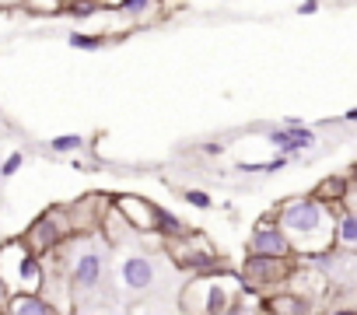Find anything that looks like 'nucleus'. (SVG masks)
<instances>
[{
    "label": "nucleus",
    "mask_w": 357,
    "mask_h": 315,
    "mask_svg": "<svg viewBox=\"0 0 357 315\" xmlns=\"http://www.w3.org/2000/svg\"><path fill=\"white\" fill-rule=\"evenodd\" d=\"M273 224L284 231L291 252H301L305 259L333 249V214L326 200H315V197L287 200Z\"/></svg>",
    "instance_id": "obj_1"
},
{
    "label": "nucleus",
    "mask_w": 357,
    "mask_h": 315,
    "mask_svg": "<svg viewBox=\"0 0 357 315\" xmlns=\"http://www.w3.org/2000/svg\"><path fill=\"white\" fill-rule=\"evenodd\" d=\"M0 287L8 294H39L43 287V266L22 242L0 245Z\"/></svg>",
    "instance_id": "obj_2"
},
{
    "label": "nucleus",
    "mask_w": 357,
    "mask_h": 315,
    "mask_svg": "<svg viewBox=\"0 0 357 315\" xmlns=\"http://www.w3.org/2000/svg\"><path fill=\"white\" fill-rule=\"evenodd\" d=\"M231 298H238V277L235 273H214V277H200L183 291V312L186 315H221Z\"/></svg>",
    "instance_id": "obj_3"
},
{
    "label": "nucleus",
    "mask_w": 357,
    "mask_h": 315,
    "mask_svg": "<svg viewBox=\"0 0 357 315\" xmlns=\"http://www.w3.org/2000/svg\"><path fill=\"white\" fill-rule=\"evenodd\" d=\"M112 273H116V287L130 298H144L154 291L158 284V266H154V256L144 252V249H133V245H123L116 252V263H112Z\"/></svg>",
    "instance_id": "obj_4"
},
{
    "label": "nucleus",
    "mask_w": 357,
    "mask_h": 315,
    "mask_svg": "<svg viewBox=\"0 0 357 315\" xmlns=\"http://www.w3.org/2000/svg\"><path fill=\"white\" fill-rule=\"evenodd\" d=\"M102 270H105V252L102 249H81L74 252V263H70V291L74 294H91L102 280Z\"/></svg>",
    "instance_id": "obj_5"
},
{
    "label": "nucleus",
    "mask_w": 357,
    "mask_h": 315,
    "mask_svg": "<svg viewBox=\"0 0 357 315\" xmlns=\"http://www.w3.org/2000/svg\"><path fill=\"white\" fill-rule=\"evenodd\" d=\"M291 277V266H287V259H277V256H249L245 259V266H242V280H245V287H252V291H259V287H273V284H280V280H287Z\"/></svg>",
    "instance_id": "obj_6"
},
{
    "label": "nucleus",
    "mask_w": 357,
    "mask_h": 315,
    "mask_svg": "<svg viewBox=\"0 0 357 315\" xmlns=\"http://www.w3.org/2000/svg\"><path fill=\"white\" fill-rule=\"evenodd\" d=\"M249 252L287 259V256H291V245H287V238H284V231H280L277 224H266V221H263V224H256L252 235H249Z\"/></svg>",
    "instance_id": "obj_7"
},
{
    "label": "nucleus",
    "mask_w": 357,
    "mask_h": 315,
    "mask_svg": "<svg viewBox=\"0 0 357 315\" xmlns=\"http://www.w3.org/2000/svg\"><path fill=\"white\" fill-rule=\"evenodd\" d=\"M116 214L126 221L130 231H154V203H147V200L119 197L116 200Z\"/></svg>",
    "instance_id": "obj_8"
},
{
    "label": "nucleus",
    "mask_w": 357,
    "mask_h": 315,
    "mask_svg": "<svg viewBox=\"0 0 357 315\" xmlns=\"http://www.w3.org/2000/svg\"><path fill=\"white\" fill-rule=\"evenodd\" d=\"M266 137H270V144H273L277 151H284V154H298V151L315 147V133L305 130L301 123H298V126H284V130H270Z\"/></svg>",
    "instance_id": "obj_9"
},
{
    "label": "nucleus",
    "mask_w": 357,
    "mask_h": 315,
    "mask_svg": "<svg viewBox=\"0 0 357 315\" xmlns=\"http://www.w3.org/2000/svg\"><path fill=\"white\" fill-rule=\"evenodd\" d=\"M8 315H60L43 294H11L8 298Z\"/></svg>",
    "instance_id": "obj_10"
},
{
    "label": "nucleus",
    "mask_w": 357,
    "mask_h": 315,
    "mask_svg": "<svg viewBox=\"0 0 357 315\" xmlns=\"http://www.w3.org/2000/svg\"><path fill=\"white\" fill-rule=\"evenodd\" d=\"M333 245H340L343 252L357 249V217L350 207H343L340 221H333Z\"/></svg>",
    "instance_id": "obj_11"
},
{
    "label": "nucleus",
    "mask_w": 357,
    "mask_h": 315,
    "mask_svg": "<svg viewBox=\"0 0 357 315\" xmlns=\"http://www.w3.org/2000/svg\"><path fill=\"white\" fill-rule=\"evenodd\" d=\"M266 315H308V301L298 298L294 291H287V294H273L270 305H266Z\"/></svg>",
    "instance_id": "obj_12"
},
{
    "label": "nucleus",
    "mask_w": 357,
    "mask_h": 315,
    "mask_svg": "<svg viewBox=\"0 0 357 315\" xmlns=\"http://www.w3.org/2000/svg\"><path fill=\"white\" fill-rule=\"evenodd\" d=\"M154 231H161V235H168V238H178V235H186V224L178 221L175 214L154 207Z\"/></svg>",
    "instance_id": "obj_13"
},
{
    "label": "nucleus",
    "mask_w": 357,
    "mask_h": 315,
    "mask_svg": "<svg viewBox=\"0 0 357 315\" xmlns=\"http://www.w3.org/2000/svg\"><path fill=\"white\" fill-rule=\"evenodd\" d=\"M84 147V137H77V133H67V137H53L50 140V151H56V154H70V151H81Z\"/></svg>",
    "instance_id": "obj_14"
},
{
    "label": "nucleus",
    "mask_w": 357,
    "mask_h": 315,
    "mask_svg": "<svg viewBox=\"0 0 357 315\" xmlns=\"http://www.w3.org/2000/svg\"><path fill=\"white\" fill-rule=\"evenodd\" d=\"M67 43H70L74 49H98V46H102V39H95V36H81V32H74Z\"/></svg>",
    "instance_id": "obj_15"
},
{
    "label": "nucleus",
    "mask_w": 357,
    "mask_h": 315,
    "mask_svg": "<svg viewBox=\"0 0 357 315\" xmlns=\"http://www.w3.org/2000/svg\"><path fill=\"white\" fill-rule=\"evenodd\" d=\"M186 203H193V207H200V210H207V207H214V200L204 193V190H186Z\"/></svg>",
    "instance_id": "obj_16"
},
{
    "label": "nucleus",
    "mask_w": 357,
    "mask_h": 315,
    "mask_svg": "<svg viewBox=\"0 0 357 315\" xmlns=\"http://www.w3.org/2000/svg\"><path fill=\"white\" fill-rule=\"evenodd\" d=\"M119 8H123V11H130V15H140V11L154 8V0H119Z\"/></svg>",
    "instance_id": "obj_17"
},
{
    "label": "nucleus",
    "mask_w": 357,
    "mask_h": 315,
    "mask_svg": "<svg viewBox=\"0 0 357 315\" xmlns=\"http://www.w3.org/2000/svg\"><path fill=\"white\" fill-rule=\"evenodd\" d=\"M221 315H252V308H249V301H245V298H231V305H228Z\"/></svg>",
    "instance_id": "obj_18"
},
{
    "label": "nucleus",
    "mask_w": 357,
    "mask_h": 315,
    "mask_svg": "<svg viewBox=\"0 0 357 315\" xmlns=\"http://www.w3.org/2000/svg\"><path fill=\"white\" fill-rule=\"evenodd\" d=\"M273 169H284V158H273V162L263 165H242V172H273Z\"/></svg>",
    "instance_id": "obj_19"
},
{
    "label": "nucleus",
    "mask_w": 357,
    "mask_h": 315,
    "mask_svg": "<svg viewBox=\"0 0 357 315\" xmlns=\"http://www.w3.org/2000/svg\"><path fill=\"white\" fill-rule=\"evenodd\" d=\"M70 15L88 18V15H95V4H91V0H74V4H70Z\"/></svg>",
    "instance_id": "obj_20"
},
{
    "label": "nucleus",
    "mask_w": 357,
    "mask_h": 315,
    "mask_svg": "<svg viewBox=\"0 0 357 315\" xmlns=\"http://www.w3.org/2000/svg\"><path fill=\"white\" fill-rule=\"evenodd\" d=\"M22 162H25V158H22V151H18V154H11L8 162H4V169H0V176H15V172L22 169Z\"/></svg>",
    "instance_id": "obj_21"
},
{
    "label": "nucleus",
    "mask_w": 357,
    "mask_h": 315,
    "mask_svg": "<svg viewBox=\"0 0 357 315\" xmlns=\"http://www.w3.org/2000/svg\"><path fill=\"white\" fill-rule=\"evenodd\" d=\"M25 4H32L36 11H56V8H60V0H25Z\"/></svg>",
    "instance_id": "obj_22"
},
{
    "label": "nucleus",
    "mask_w": 357,
    "mask_h": 315,
    "mask_svg": "<svg viewBox=\"0 0 357 315\" xmlns=\"http://www.w3.org/2000/svg\"><path fill=\"white\" fill-rule=\"evenodd\" d=\"M298 11H301V15H315V11H319V0H305Z\"/></svg>",
    "instance_id": "obj_23"
},
{
    "label": "nucleus",
    "mask_w": 357,
    "mask_h": 315,
    "mask_svg": "<svg viewBox=\"0 0 357 315\" xmlns=\"http://www.w3.org/2000/svg\"><path fill=\"white\" fill-rule=\"evenodd\" d=\"M4 4H22V0H4Z\"/></svg>",
    "instance_id": "obj_24"
},
{
    "label": "nucleus",
    "mask_w": 357,
    "mask_h": 315,
    "mask_svg": "<svg viewBox=\"0 0 357 315\" xmlns=\"http://www.w3.org/2000/svg\"><path fill=\"white\" fill-rule=\"evenodd\" d=\"M252 315H266V312H252Z\"/></svg>",
    "instance_id": "obj_25"
},
{
    "label": "nucleus",
    "mask_w": 357,
    "mask_h": 315,
    "mask_svg": "<svg viewBox=\"0 0 357 315\" xmlns=\"http://www.w3.org/2000/svg\"><path fill=\"white\" fill-rule=\"evenodd\" d=\"M326 315H333V312H326Z\"/></svg>",
    "instance_id": "obj_26"
}]
</instances>
